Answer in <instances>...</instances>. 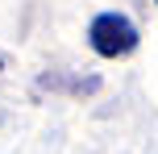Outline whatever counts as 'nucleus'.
<instances>
[{"instance_id":"1","label":"nucleus","mask_w":158,"mask_h":154,"mask_svg":"<svg viewBox=\"0 0 158 154\" xmlns=\"http://www.w3.org/2000/svg\"><path fill=\"white\" fill-rule=\"evenodd\" d=\"M137 42H142V33L125 13H100L87 25V46L100 58H125L137 50Z\"/></svg>"}]
</instances>
